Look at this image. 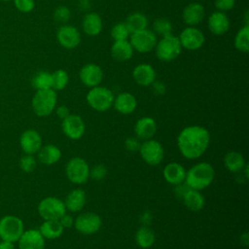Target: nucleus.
Listing matches in <instances>:
<instances>
[{"instance_id": "obj_1", "label": "nucleus", "mask_w": 249, "mask_h": 249, "mask_svg": "<svg viewBox=\"0 0 249 249\" xmlns=\"http://www.w3.org/2000/svg\"><path fill=\"white\" fill-rule=\"evenodd\" d=\"M210 144V133L201 125L184 127L177 137V146L181 155L188 160L200 158Z\"/></svg>"}, {"instance_id": "obj_2", "label": "nucleus", "mask_w": 249, "mask_h": 249, "mask_svg": "<svg viewBox=\"0 0 249 249\" xmlns=\"http://www.w3.org/2000/svg\"><path fill=\"white\" fill-rule=\"evenodd\" d=\"M214 176L215 170L209 162H197L186 171L184 183L190 189L202 191L211 185L214 180Z\"/></svg>"}, {"instance_id": "obj_3", "label": "nucleus", "mask_w": 249, "mask_h": 249, "mask_svg": "<svg viewBox=\"0 0 249 249\" xmlns=\"http://www.w3.org/2000/svg\"><path fill=\"white\" fill-rule=\"evenodd\" d=\"M57 96L53 89H39L34 94L31 105L33 112L38 117L50 116L55 109Z\"/></svg>"}, {"instance_id": "obj_4", "label": "nucleus", "mask_w": 249, "mask_h": 249, "mask_svg": "<svg viewBox=\"0 0 249 249\" xmlns=\"http://www.w3.org/2000/svg\"><path fill=\"white\" fill-rule=\"evenodd\" d=\"M182 49L179 38L172 33L162 36L161 39L157 42L155 47L157 57L163 62H168L177 58L180 55Z\"/></svg>"}, {"instance_id": "obj_5", "label": "nucleus", "mask_w": 249, "mask_h": 249, "mask_svg": "<svg viewBox=\"0 0 249 249\" xmlns=\"http://www.w3.org/2000/svg\"><path fill=\"white\" fill-rule=\"evenodd\" d=\"M114 93L105 87L91 88L87 94V102L90 108L97 112H105L113 106Z\"/></svg>"}, {"instance_id": "obj_6", "label": "nucleus", "mask_w": 249, "mask_h": 249, "mask_svg": "<svg viewBox=\"0 0 249 249\" xmlns=\"http://www.w3.org/2000/svg\"><path fill=\"white\" fill-rule=\"evenodd\" d=\"M65 174L71 183L76 185L85 184L89 178V163L81 157H74L67 161Z\"/></svg>"}, {"instance_id": "obj_7", "label": "nucleus", "mask_w": 249, "mask_h": 249, "mask_svg": "<svg viewBox=\"0 0 249 249\" xmlns=\"http://www.w3.org/2000/svg\"><path fill=\"white\" fill-rule=\"evenodd\" d=\"M38 212L44 220H59L67 210L63 200L55 196H47L40 201Z\"/></svg>"}, {"instance_id": "obj_8", "label": "nucleus", "mask_w": 249, "mask_h": 249, "mask_svg": "<svg viewBox=\"0 0 249 249\" xmlns=\"http://www.w3.org/2000/svg\"><path fill=\"white\" fill-rule=\"evenodd\" d=\"M101 217L94 212H85L79 214L74 220L75 230L85 235L94 234L101 229Z\"/></svg>"}, {"instance_id": "obj_9", "label": "nucleus", "mask_w": 249, "mask_h": 249, "mask_svg": "<svg viewBox=\"0 0 249 249\" xmlns=\"http://www.w3.org/2000/svg\"><path fill=\"white\" fill-rule=\"evenodd\" d=\"M23 231V223L19 218L8 215L0 220V237L3 240L18 241Z\"/></svg>"}, {"instance_id": "obj_10", "label": "nucleus", "mask_w": 249, "mask_h": 249, "mask_svg": "<svg viewBox=\"0 0 249 249\" xmlns=\"http://www.w3.org/2000/svg\"><path fill=\"white\" fill-rule=\"evenodd\" d=\"M139 154L142 160L149 165H158L161 162L164 156V151L162 145L153 138L144 140L141 143Z\"/></svg>"}, {"instance_id": "obj_11", "label": "nucleus", "mask_w": 249, "mask_h": 249, "mask_svg": "<svg viewBox=\"0 0 249 249\" xmlns=\"http://www.w3.org/2000/svg\"><path fill=\"white\" fill-rule=\"evenodd\" d=\"M158 42L157 35L153 30L144 29L141 31H137L131 33L129 36V43L133 50L138 53H145L153 51Z\"/></svg>"}, {"instance_id": "obj_12", "label": "nucleus", "mask_w": 249, "mask_h": 249, "mask_svg": "<svg viewBox=\"0 0 249 249\" xmlns=\"http://www.w3.org/2000/svg\"><path fill=\"white\" fill-rule=\"evenodd\" d=\"M178 38L182 48L189 51H196L200 49L205 41L204 34L196 26H188L184 28Z\"/></svg>"}, {"instance_id": "obj_13", "label": "nucleus", "mask_w": 249, "mask_h": 249, "mask_svg": "<svg viewBox=\"0 0 249 249\" xmlns=\"http://www.w3.org/2000/svg\"><path fill=\"white\" fill-rule=\"evenodd\" d=\"M61 128L65 136L71 140H78L82 138L86 132L84 120L76 114H70L67 118L62 120Z\"/></svg>"}, {"instance_id": "obj_14", "label": "nucleus", "mask_w": 249, "mask_h": 249, "mask_svg": "<svg viewBox=\"0 0 249 249\" xmlns=\"http://www.w3.org/2000/svg\"><path fill=\"white\" fill-rule=\"evenodd\" d=\"M56 38L59 45L67 50L77 48L81 42V34L79 30L75 26L68 24H63L58 28Z\"/></svg>"}, {"instance_id": "obj_15", "label": "nucleus", "mask_w": 249, "mask_h": 249, "mask_svg": "<svg viewBox=\"0 0 249 249\" xmlns=\"http://www.w3.org/2000/svg\"><path fill=\"white\" fill-rule=\"evenodd\" d=\"M79 77L83 85L91 89L100 85L103 80V71L99 65L88 63L81 68Z\"/></svg>"}, {"instance_id": "obj_16", "label": "nucleus", "mask_w": 249, "mask_h": 249, "mask_svg": "<svg viewBox=\"0 0 249 249\" xmlns=\"http://www.w3.org/2000/svg\"><path fill=\"white\" fill-rule=\"evenodd\" d=\"M19 144L25 154L34 155L38 153L42 147V138L38 131L34 129H27L21 134Z\"/></svg>"}, {"instance_id": "obj_17", "label": "nucleus", "mask_w": 249, "mask_h": 249, "mask_svg": "<svg viewBox=\"0 0 249 249\" xmlns=\"http://www.w3.org/2000/svg\"><path fill=\"white\" fill-rule=\"evenodd\" d=\"M19 249H44L45 238L39 230H27L18 238Z\"/></svg>"}, {"instance_id": "obj_18", "label": "nucleus", "mask_w": 249, "mask_h": 249, "mask_svg": "<svg viewBox=\"0 0 249 249\" xmlns=\"http://www.w3.org/2000/svg\"><path fill=\"white\" fill-rule=\"evenodd\" d=\"M205 17V9L200 3L195 2L187 5L182 13L184 22L188 26H196L199 24Z\"/></svg>"}, {"instance_id": "obj_19", "label": "nucleus", "mask_w": 249, "mask_h": 249, "mask_svg": "<svg viewBox=\"0 0 249 249\" xmlns=\"http://www.w3.org/2000/svg\"><path fill=\"white\" fill-rule=\"evenodd\" d=\"M132 78L137 85L148 87L156 81V71L152 65L140 63L132 70Z\"/></svg>"}, {"instance_id": "obj_20", "label": "nucleus", "mask_w": 249, "mask_h": 249, "mask_svg": "<svg viewBox=\"0 0 249 249\" xmlns=\"http://www.w3.org/2000/svg\"><path fill=\"white\" fill-rule=\"evenodd\" d=\"M158 129L156 121L152 117H143L137 120L134 125V132L140 140H148L154 137Z\"/></svg>"}, {"instance_id": "obj_21", "label": "nucleus", "mask_w": 249, "mask_h": 249, "mask_svg": "<svg viewBox=\"0 0 249 249\" xmlns=\"http://www.w3.org/2000/svg\"><path fill=\"white\" fill-rule=\"evenodd\" d=\"M208 28L214 35H223L230 29V19L228 16L220 11L212 13L208 18Z\"/></svg>"}, {"instance_id": "obj_22", "label": "nucleus", "mask_w": 249, "mask_h": 249, "mask_svg": "<svg viewBox=\"0 0 249 249\" xmlns=\"http://www.w3.org/2000/svg\"><path fill=\"white\" fill-rule=\"evenodd\" d=\"M162 174L168 184L176 186L185 182L186 169L179 162H169L164 166Z\"/></svg>"}, {"instance_id": "obj_23", "label": "nucleus", "mask_w": 249, "mask_h": 249, "mask_svg": "<svg viewBox=\"0 0 249 249\" xmlns=\"http://www.w3.org/2000/svg\"><path fill=\"white\" fill-rule=\"evenodd\" d=\"M113 106L120 114L129 115L135 111L137 100L135 96L129 92H121L114 98Z\"/></svg>"}, {"instance_id": "obj_24", "label": "nucleus", "mask_w": 249, "mask_h": 249, "mask_svg": "<svg viewBox=\"0 0 249 249\" xmlns=\"http://www.w3.org/2000/svg\"><path fill=\"white\" fill-rule=\"evenodd\" d=\"M87 202L86 192L82 189L72 190L65 197L64 204L67 211L79 212L81 211Z\"/></svg>"}, {"instance_id": "obj_25", "label": "nucleus", "mask_w": 249, "mask_h": 249, "mask_svg": "<svg viewBox=\"0 0 249 249\" xmlns=\"http://www.w3.org/2000/svg\"><path fill=\"white\" fill-rule=\"evenodd\" d=\"M103 23L101 17L94 12L85 14L82 20L83 31L89 36H96L102 31Z\"/></svg>"}, {"instance_id": "obj_26", "label": "nucleus", "mask_w": 249, "mask_h": 249, "mask_svg": "<svg viewBox=\"0 0 249 249\" xmlns=\"http://www.w3.org/2000/svg\"><path fill=\"white\" fill-rule=\"evenodd\" d=\"M133 48L127 40L114 41L110 50L113 59L118 62H125L129 60L133 55Z\"/></svg>"}, {"instance_id": "obj_27", "label": "nucleus", "mask_w": 249, "mask_h": 249, "mask_svg": "<svg viewBox=\"0 0 249 249\" xmlns=\"http://www.w3.org/2000/svg\"><path fill=\"white\" fill-rule=\"evenodd\" d=\"M184 205L191 211H199L204 207L205 198L200 191H196L194 189H188L181 199Z\"/></svg>"}, {"instance_id": "obj_28", "label": "nucleus", "mask_w": 249, "mask_h": 249, "mask_svg": "<svg viewBox=\"0 0 249 249\" xmlns=\"http://www.w3.org/2000/svg\"><path fill=\"white\" fill-rule=\"evenodd\" d=\"M224 165L230 172L238 173L243 171L246 161L241 153L237 151H230L224 157Z\"/></svg>"}, {"instance_id": "obj_29", "label": "nucleus", "mask_w": 249, "mask_h": 249, "mask_svg": "<svg viewBox=\"0 0 249 249\" xmlns=\"http://www.w3.org/2000/svg\"><path fill=\"white\" fill-rule=\"evenodd\" d=\"M61 158L60 149L53 144H47L42 146L38 152V160L46 165L56 163Z\"/></svg>"}, {"instance_id": "obj_30", "label": "nucleus", "mask_w": 249, "mask_h": 249, "mask_svg": "<svg viewBox=\"0 0 249 249\" xmlns=\"http://www.w3.org/2000/svg\"><path fill=\"white\" fill-rule=\"evenodd\" d=\"M63 227L58 220H45L40 226L39 231L45 239H55L62 235Z\"/></svg>"}, {"instance_id": "obj_31", "label": "nucleus", "mask_w": 249, "mask_h": 249, "mask_svg": "<svg viewBox=\"0 0 249 249\" xmlns=\"http://www.w3.org/2000/svg\"><path fill=\"white\" fill-rule=\"evenodd\" d=\"M156 241L155 231L148 226L139 228L135 233V242L138 247L142 249H148L154 245Z\"/></svg>"}, {"instance_id": "obj_32", "label": "nucleus", "mask_w": 249, "mask_h": 249, "mask_svg": "<svg viewBox=\"0 0 249 249\" xmlns=\"http://www.w3.org/2000/svg\"><path fill=\"white\" fill-rule=\"evenodd\" d=\"M124 23L127 29L129 30V33L131 34V33L146 29L148 25V19L144 14L140 12H135L130 14L126 18Z\"/></svg>"}, {"instance_id": "obj_33", "label": "nucleus", "mask_w": 249, "mask_h": 249, "mask_svg": "<svg viewBox=\"0 0 249 249\" xmlns=\"http://www.w3.org/2000/svg\"><path fill=\"white\" fill-rule=\"evenodd\" d=\"M234 47L241 53H247L249 51V26L244 25L241 27L234 38Z\"/></svg>"}, {"instance_id": "obj_34", "label": "nucleus", "mask_w": 249, "mask_h": 249, "mask_svg": "<svg viewBox=\"0 0 249 249\" xmlns=\"http://www.w3.org/2000/svg\"><path fill=\"white\" fill-rule=\"evenodd\" d=\"M52 73L47 71H39L32 79V86L37 90L52 89Z\"/></svg>"}, {"instance_id": "obj_35", "label": "nucleus", "mask_w": 249, "mask_h": 249, "mask_svg": "<svg viewBox=\"0 0 249 249\" xmlns=\"http://www.w3.org/2000/svg\"><path fill=\"white\" fill-rule=\"evenodd\" d=\"M52 89L53 90H62L66 88L69 83L68 73L63 69H57L53 73H52Z\"/></svg>"}, {"instance_id": "obj_36", "label": "nucleus", "mask_w": 249, "mask_h": 249, "mask_svg": "<svg viewBox=\"0 0 249 249\" xmlns=\"http://www.w3.org/2000/svg\"><path fill=\"white\" fill-rule=\"evenodd\" d=\"M153 31L157 35L165 36L171 34L172 32V24L171 22L165 18H159L153 23Z\"/></svg>"}, {"instance_id": "obj_37", "label": "nucleus", "mask_w": 249, "mask_h": 249, "mask_svg": "<svg viewBox=\"0 0 249 249\" xmlns=\"http://www.w3.org/2000/svg\"><path fill=\"white\" fill-rule=\"evenodd\" d=\"M111 36L114 41H123L127 40L130 36V33L124 22H118L112 27Z\"/></svg>"}, {"instance_id": "obj_38", "label": "nucleus", "mask_w": 249, "mask_h": 249, "mask_svg": "<svg viewBox=\"0 0 249 249\" xmlns=\"http://www.w3.org/2000/svg\"><path fill=\"white\" fill-rule=\"evenodd\" d=\"M71 12L66 6H58L53 12V19L59 23H66L70 19Z\"/></svg>"}, {"instance_id": "obj_39", "label": "nucleus", "mask_w": 249, "mask_h": 249, "mask_svg": "<svg viewBox=\"0 0 249 249\" xmlns=\"http://www.w3.org/2000/svg\"><path fill=\"white\" fill-rule=\"evenodd\" d=\"M37 162L33 155H25L19 160V167L24 172H32L36 168Z\"/></svg>"}, {"instance_id": "obj_40", "label": "nucleus", "mask_w": 249, "mask_h": 249, "mask_svg": "<svg viewBox=\"0 0 249 249\" xmlns=\"http://www.w3.org/2000/svg\"><path fill=\"white\" fill-rule=\"evenodd\" d=\"M107 175V168L103 164H96L92 168H89V178L95 181L104 179Z\"/></svg>"}, {"instance_id": "obj_41", "label": "nucleus", "mask_w": 249, "mask_h": 249, "mask_svg": "<svg viewBox=\"0 0 249 249\" xmlns=\"http://www.w3.org/2000/svg\"><path fill=\"white\" fill-rule=\"evenodd\" d=\"M16 8L21 13H30L35 7L34 0H14Z\"/></svg>"}, {"instance_id": "obj_42", "label": "nucleus", "mask_w": 249, "mask_h": 249, "mask_svg": "<svg viewBox=\"0 0 249 249\" xmlns=\"http://www.w3.org/2000/svg\"><path fill=\"white\" fill-rule=\"evenodd\" d=\"M141 146L140 139L136 136H128L124 140V147L129 152H138Z\"/></svg>"}, {"instance_id": "obj_43", "label": "nucleus", "mask_w": 249, "mask_h": 249, "mask_svg": "<svg viewBox=\"0 0 249 249\" xmlns=\"http://www.w3.org/2000/svg\"><path fill=\"white\" fill-rule=\"evenodd\" d=\"M214 5L217 11L225 13L231 11L234 7L235 0H215Z\"/></svg>"}, {"instance_id": "obj_44", "label": "nucleus", "mask_w": 249, "mask_h": 249, "mask_svg": "<svg viewBox=\"0 0 249 249\" xmlns=\"http://www.w3.org/2000/svg\"><path fill=\"white\" fill-rule=\"evenodd\" d=\"M58 221L61 224V226L63 227V229H69V228L73 227V225H74L73 217L67 213H65Z\"/></svg>"}, {"instance_id": "obj_45", "label": "nucleus", "mask_w": 249, "mask_h": 249, "mask_svg": "<svg viewBox=\"0 0 249 249\" xmlns=\"http://www.w3.org/2000/svg\"><path fill=\"white\" fill-rule=\"evenodd\" d=\"M174 194H175V196L178 198V199H182L183 196L185 195V193L188 191L189 187L185 184V183H182V184H179V185H176L174 186Z\"/></svg>"}, {"instance_id": "obj_46", "label": "nucleus", "mask_w": 249, "mask_h": 249, "mask_svg": "<svg viewBox=\"0 0 249 249\" xmlns=\"http://www.w3.org/2000/svg\"><path fill=\"white\" fill-rule=\"evenodd\" d=\"M55 113H56L57 117H58L61 121L64 120L65 118H67V117L71 114L69 108H68L66 105H60V106H58V107L55 109Z\"/></svg>"}, {"instance_id": "obj_47", "label": "nucleus", "mask_w": 249, "mask_h": 249, "mask_svg": "<svg viewBox=\"0 0 249 249\" xmlns=\"http://www.w3.org/2000/svg\"><path fill=\"white\" fill-rule=\"evenodd\" d=\"M153 89H154V92L156 94H163L165 92V86L164 84H162L161 82H159V81H155L153 84Z\"/></svg>"}, {"instance_id": "obj_48", "label": "nucleus", "mask_w": 249, "mask_h": 249, "mask_svg": "<svg viewBox=\"0 0 249 249\" xmlns=\"http://www.w3.org/2000/svg\"><path fill=\"white\" fill-rule=\"evenodd\" d=\"M91 3L90 0H78L77 1V7L82 12H88L90 9Z\"/></svg>"}, {"instance_id": "obj_49", "label": "nucleus", "mask_w": 249, "mask_h": 249, "mask_svg": "<svg viewBox=\"0 0 249 249\" xmlns=\"http://www.w3.org/2000/svg\"><path fill=\"white\" fill-rule=\"evenodd\" d=\"M0 249H15V246H14L13 242L7 241V240H3L0 243Z\"/></svg>"}, {"instance_id": "obj_50", "label": "nucleus", "mask_w": 249, "mask_h": 249, "mask_svg": "<svg viewBox=\"0 0 249 249\" xmlns=\"http://www.w3.org/2000/svg\"><path fill=\"white\" fill-rule=\"evenodd\" d=\"M240 242L242 245L244 246H247L248 245V242H249V237H248V233L247 232H244L240 235Z\"/></svg>"}, {"instance_id": "obj_51", "label": "nucleus", "mask_w": 249, "mask_h": 249, "mask_svg": "<svg viewBox=\"0 0 249 249\" xmlns=\"http://www.w3.org/2000/svg\"><path fill=\"white\" fill-rule=\"evenodd\" d=\"M1 1H11V0H1Z\"/></svg>"}]
</instances>
